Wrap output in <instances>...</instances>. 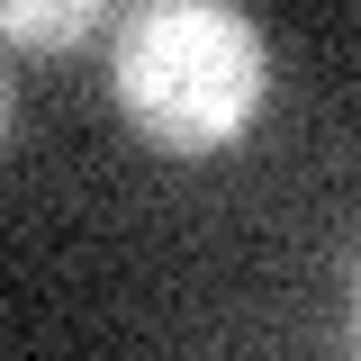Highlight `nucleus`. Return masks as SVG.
Returning <instances> with one entry per match:
<instances>
[{
  "instance_id": "7ed1b4c3",
  "label": "nucleus",
  "mask_w": 361,
  "mask_h": 361,
  "mask_svg": "<svg viewBox=\"0 0 361 361\" xmlns=\"http://www.w3.org/2000/svg\"><path fill=\"white\" fill-rule=\"evenodd\" d=\"M0 127H9V90H0Z\"/></svg>"
},
{
  "instance_id": "f03ea898",
  "label": "nucleus",
  "mask_w": 361,
  "mask_h": 361,
  "mask_svg": "<svg viewBox=\"0 0 361 361\" xmlns=\"http://www.w3.org/2000/svg\"><path fill=\"white\" fill-rule=\"evenodd\" d=\"M118 18V0H0V45L18 54H73Z\"/></svg>"
},
{
  "instance_id": "f257e3e1",
  "label": "nucleus",
  "mask_w": 361,
  "mask_h": 361,
  "mask_svg": "<svg viewBox=\"0 0 361 361\" xmlns=\"http://www.w3.org/2000/svg\"><path fill=\"white\" fill-rule=\"evenodd\" d=\"M109 99L163 154H217L262 118L271 45L235 0H118Z\"/></svg>"
}]
</instances>
